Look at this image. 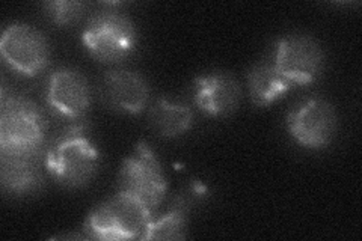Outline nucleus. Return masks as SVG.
Masks as SVG:
<instances>
[{"mask_svg":"<svg viewBox=\"0 0 362 241\" xmlns=\"http://www.w3.org/2000/svg\"><path fill=\"white\" fill-rule=\"evenodd\" d=\"M98 166L100 154L82 129L64 134L45 155V167L52 177L70 189L85 187L95 177Z\"/></svg>","mask_w":362,"mask_h":241,"instance_id":"obj_1","label":"nucleus"},{"mask_svg":"<svg viewBox=\"0 0 362 241\" xmlns=\"http://www.w3.org/2000/svg\"><path fill=\"white\" fill-rule=\"evenodd\" d=\"M44 143V118L25 97H8L2 90L0 151L5 154H40Z\"/></svg>","mask_w":362,"mask_h":241,"instance_id":"obj_2","label":"nucleus"},{"mask_svg":"<svg viewBox=\"0 0 362 241\" xmlns=\"http://www.w3.org/2000/svg\"><path fill=\"white\" fill-rule=\"evenodd\" d=\"M151 211L130 194L119 192L89 214L86 228L98 240L141 238L151 222Z\"/></svg>","mask_w":362,"mask_h":241,"instance_id":"obj_3","label":"nucleus"},{"mask_svg":"<svg viewBox=\"0 0 362 241\" xmlns=\"http://www.w3.org/2000/svg\"><path fill=\"white\" fill-rule=\"evenodd\" d=\"M136 29L122 14L106 11L95 16L83 30L82 41L88 52L101 62H118L136 45Z\"/></svg>","mask_w":362,"mask_h":241,"instance_id":"obj_4","label":"nucleus"},{"mask_svg":"<svg viewBox=\"0 0 362 241\" xmlns=\"http://www.w3.org/2000/svg\"><path fill=\"white\" fill-rule=\"evenodd\" d=\"M119 192L141 201L151 213L158 208L166 193V180L150 146L141 142L119 172Z\"/></svg>","mask_w":362,"mask_h":241,"instance_id":"obj_5","label":"nucleus"},{"mask_svg":"<svg viewBox=\"0 0 362 241\" xmlns=\"http://www.w3.org/2000/svg\"><path fill=\"white\" fill-rule=\"evenodd\" d=\"M0 52L8 65L29 77L40 74L49 62V44L44 35L23 23L6 28L0 41Z\"/></svg>","mask_w":362,"mask_h":241,"instance_id":"obj_6","label":"nucleus"},{"mask_svg":"<svg viewBox=\"0 0 362 241\" xmlns=\"http://www.w3.org/2000/svg\"><path fill=\"white\" fill-rule=\"evenodd\" d=\"M274 65L293 85H308L323 70V52L314 38L291 35L278 42Z\"/></svg>","mask_w":362,"mask_h":241,"instance_id":"obj_7","label":"nucleus"},{"mask_svg":"<svg viewBox=\"0 0 362 241\" xmlns=\"http://www.w3.org/2000/svg\"><path fill=\"white\" fill-rule=\"evenodd\" d=\"M288 130L293 139L305 148H325L335 136L337 113L327 101L310 100L288 114Z\"/></svg>","mask_w":362,"mask_h":241,"instance_id":"obj_8","label":"nucleus"},{"mask_svg":"<svg viewBox=\"0 0 362 241\" xmlns=\"http://www.w3.org/2000/svg\"><path fill=\"white\" fill-rule=\"evenodd\" d=\"M47 101L65 118H81L89 109L90 93L86 78L71 68H61L49 80Z\"/></svg>","mask_w":362,"mask_h":241,"instance_id":"obj_9","label":"nucleus"},{"mask_svg":"<svg viewBox=\"0 0 362 241\" xmlns=\"http://www.w3.org/2000/svg\"><path fill=\"white\" fill-rule=\"evenodd\" d=\"M101 94L112 109L136 114L144 110L150 89L145 78L138 73L117 70L105 76Z\"/></svg>","mask_w":362,"mask_h":241,"instance_id":"obj_10","label":"nucleus"},{"mask_svg":"<svg viewBox=\"0 0 362 241\" xmlns=\"http://www.w3.org/2000/svg\"><path fill=\"white\" fill-rule=\"evenodd\" d=\"M197 105L210 117H226L240 101L239 82L226 73H213L197 78Z\"/></svg>","mask_w":362,"mask_h":241,"instance_id":"obj_11","label":"nucleus"},{"mask_svg":"<svg viewBox=\"0 0 362 241\" xmlns=\"http://www.w3.org/2000/svg\"><path fill=\"white\" fill-rule=\"evenodd\" d=\"M40 154H5L2 153V186L16 194L32 193L41 187L42 174L38 165Z\"/></svg>","mask_w":362,"mask_h":241,"instance_id":"obj_12","label":"nucleus"},{"mask_svg":"<svg viewBox=\"0 0 362 241\" xmlns=\"http://www.w3.org/2000/svg\"><path fill=\"white\" fill-rule=\"evenodd\" d=\"M247 86L254 105L264 107L287 94L293 83L276 70L274 64L263 62L249 71Z\"/></svg>","mask_w":362,"mask_h":241,"instance_id":"obj_13","label":"nucleus"},{"mask_svg":"<svg viewBox=\"0 0 362 241\" xmlns=\"http://www.w3.org/2000/svg\"><path fill=\"white\" fill-rule=\"evenodd\" d=\"M150 119L160 136L177 137L190 129L194 113L185 105L160 98L151 109Z\"/></svg>","mask_w":362,"mask_h":241,"instance_id":"obj_14","label":"nucleus"},{"mask_svg":"<svg viewBox=\"0 0 362 241\" xmlns=\"http://www.w3.org/2000/svg\"><path fill=\"white\" fill-rule=\"evenodd\" d=\"M187 205L183 199H178L168 214L146 226L142 240H181L186 233Z\"/></svg>","mask_w":362,"mask_h":241,"instance_id":"obj_15","label":"nucleus"},{"mask_svg":"<svg viewBox=\"0 0 362 241\" xmlns=\"http://www.w3.org/2000/svg\"><path fill=\"white\" fill-rule=\"evenodd\" d=\"M85 8V4L76 2V0H56V2L45 4L47 16L59 26H68L78 21V18L83 16Z\"/></svg>","mask_w":362,"mask_h":241,"instance_id":"obj_16","label":"nucleus"}]
</instances>
